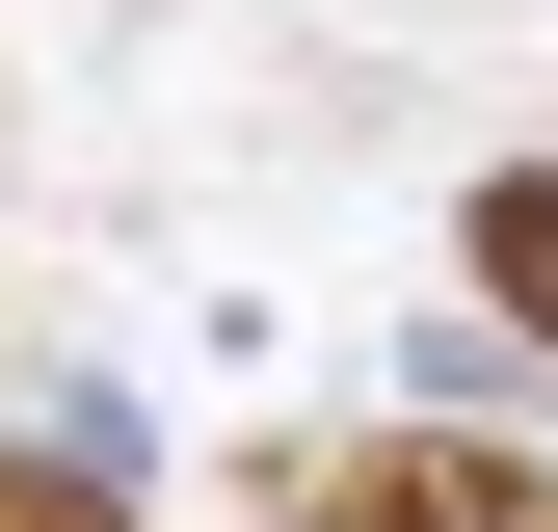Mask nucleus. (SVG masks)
I'll use <instances>...</instances> for the list:
<instances>
[{"mask_svg":"<svg viewBox=\"0 0 558 532\" xmlns=\"http://www.w3.org/2000/svg\"><path fill=\"white\" fill-rule=\"evenodd\" d=\"M478 266H506V319L558 347V186H478Z\"/></svg>","mask_w":558,"mask_h":532,"instance_id":"1","label":"nucleus"}]
</instances>
